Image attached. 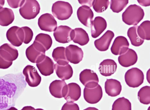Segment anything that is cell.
Returning a JSON list of instances; mask_svg holds the SVG:
<instances>
[{
  "label": "cell",
  "mask_w": 150,
  "mask_h": 110,
  "mask_svg": "<svg viewBox=\"0 0 150 110\" xmlns=\"http://www.w3.org/2000/svg\"><path fill=\"white\" fill-rule=\"evenodd\" d=\"M26 85L21 72L0 76V110L14 106Z\"/></svg>",
  "instance_id": "cell-1"
},
{
  "label": "cell",
  "mask_w": 150,
  "mask_h": 110,
  "mask_svg": "<svg viewBox=\"0 0 150 110\" xmlns=\"http://www.w3.org/2000/svg\"><path fill=\"white\" fill-rule=\"evenodd\" d=\"M144 16L143 9L136 4L129 6L123 13V21L128 25H137L143 19Z\"/></svg>",
  "instance_id": "cell-2"
},
{
  "label": "cell",
  "mask_w": 150,
  "mask_h": 110,
  "mask_svg": "<svg viewBox=\"0 0 150 110\" xmlns=\"http://www.w3.org/2000/svg\"><path fill=\"white\" fill-rule=\"evenodd\" d=\"M53 16L60 20L68 19L73 13V8L68 2L57 1L53 3L52 8Z\"/></svg>",
  "instance_id": "cell-3"
},
{
  "label": "cell",
  "mask_w": 150,
  "mask_h": 110,
  "mask_svg": "<svg viewBox=\"0 0 150 110\" xmlns=\"http://www.w3.org/2000/svg\"><path fill=\"white\" fill-rule=\"evenodd\" d=\"M40 6L38 2L35 0H24L19 9L20 15L24 18L30 20L35 18L39 13Z\"/></svg>",
  "instance_id": "cell-4"
},
{
  "label": "cell",
  "mask_w": 150,
  "mask_h": 110,
  "mask_svg": "<svg viewBox=\"0 0 150 110\" xmlns=\"http://www.w3.org/2000/svg\"><path fill=\"white\" fill-rule=\"evenodd\" d=\"M144 76L142 70L137 68H132L128 70L125 75V80L129 87L135 88L143 82Z\"/></svg>",
  "instance_id": "cell-5"
},
{
  "label": "cell",
  "mask_w": 150,
  "mask_h": 110,
  "mask_svg": "<svg viewBox=\"0 0 150 110\" xmlns=\"http://www.w3.org/2000/svg\"><path fill=\"white\" fill-rule=\"evenodd\" d=\"M45 51L41 45L34 41L26 49L25 54L30 62L37 63L41 61L45 56Z\"/></svg>",
  "instance_id": "cell-6"
},
{
  "label": "cell",
  "mask_w": 150,
  "mask_h": 110,
  "mask_svg": "<svg viewBox=\"0 0 150 110\" xmlns=\"http://www.w3.org/2000/svg\"><path fill=\"white\" fill-rule=\"evenodd\" d=\"M79 80L85 87L90 88L96 87L99 81L97 74L93 70L87 69L81 72Z\"/></svg>",
  "instance_id": "cell-7"
},
{
  "label": "cell",
  "mask_w": 150,
  "mask_h": 110,
  "mask_svg": "<svg viewBox=\"0 0 150 110\" xmlns=\"http://www.w3.org/2000/svg\"><path fill=\"white\" fill-rule=\"evenodd\" d=\"M6 37L8 40L12 45L18 47L23 42L24 32L21 28L16 26H13L7 31Z\"/></svg>",
  "instance_id": "cell-8"
},
{
  "label": "cell",
  "mask_w": 150,
  "mask_h": 110,
  "mask_svg": "<svg viewBox=\"0 0 150 110\" xmlns=\"http://www.w3.org/2000/svg\"><path fill=\"white\" fill-rule=\"evenodd\" d=\"M23 73L25 77V80L28 85L32 87H36L40 83L41 78L36 68L30 65L26 66Z\"/></svg>",
  "instance_id": "cell-9"
},
{
  "label": "cell",
  "mask_w": 150,
  "mask_h": 110,
  "mask_svg": "<svg viewBox=\"0 0 150 110\" xmlns=\"http://www.w3.org/2000/svg\"><path fill=\"white\" fill-rule=\"evenodd\" d=\"M38 25L41 30L47 32L54 31L57 28V23L54 17L48 13L40 16L38 19Z\"/></svg>",
  "instance_id": "cell-10"
},
{
  "label": "cell",
  "mask_w": 150,
  "mask_h": 110,
  "mask_svg": "<svg viewBox=\"0 0 150 110\" xmlns=\"http://www.w3.org/2000/svg\"><path fill=\"white\" fill-rule=\"evenodd\" d=\"M85 100L90 104H95L99 102L103 97L102 89L100 85L93 88L85 87L83 92Z\"/></svg>",
  "instance_id": "cell-11"
},
{
  "label": "cell",
  "mask_w": 150,
  "mask_h": 110,
  "mask_svg": "<svg viewBox=\"0 0 150 110\" xmlns=\"http://www.w3.org/2000/svg\"><path fill=\"white\" fill-rule=\"evenodd\" d=\"M65 49L66 57L69 62L77 64L82 60L83 53L81 48L77 45L70 44Z\"/></svg>",
  "instance_id": "cell-12"
},
{
  "label": "cell",
  "mask_w": 150,
  "mask_h": 110,
  "mask_svg": "<svg viewBox=\"0 0 150 110\" xmlns=\"http://www.w3.org/2000/svg\"><path fill=\"white\" fill-rule=\"evenodd\" d=\"M72 29L66 25H61L54 31L53 35L55 40L61 43H66L72 40Z\"/></svg>",
  "instance_id": "cell-13"
},
{
  "label": "cell",
  "mask_w": 150,
  "mask_h": 110,
  "mask_svg": "<svg viewBox=\"0 0 150 110\" xmlns=\"http://www.w3.org/2000/svg\"><path fill=\"white\" fill-rule=\"evenodd\" d=\"M129 43L125 37L120 36L114 39L111 47L112 53L115 55H120L125 53L129 49Z\"/></svg>",
  "instance_id": "cell-14"
},
{
  "label": "cell",
  "mask_w": 150,
  "mask_h": 110,
  "mask_svg": "<svg viewBox=\"0 0 150 110\" xmlns=\"http://www.w3.org/2000/svg\"><path fill=\"white\" fill-rule=\"evenodd\" d=\"M67 85L64 80H56L50 84L49 90L51 94L55 98H60L64 97L67 90Z\"/></svg>",
  "instance_id": "cell-15"
},
{
  "label": "cell",
  "mask_w": 150,
  "mask_h": 110,
  "mask_svg": "<svg viewBox=\"0 0 150 110\" xmlns=\"http://www.w3.org/2000/svg\"><path fill=\"white\" fill-rule=\"evenodd\" d=\"M77 15L79 20L82 24L87 27H90L94 14L90 7L85 5L80 6L77 10Z\"/></svg>",
  "instance_id": "cell-16"
},
{
  "label": "cell",
  "mask_w": 150,
  "mask_h": 110,
  "mask_svg": "<svg viewBox=\"0 0 150 110\" xmlns=\"http://www.w3.org/2000/svg\"><path fill=\"white\" fill-rule=\"evenodd\" d=\"M107 23L105 20L101 16L96 17L91 23L90 27L92 37H98L106 29Z\"/></svg>",
  "instance_id": "cell-17"
},
{
  "label": "cell",
  "mask_w": 150,
  "mask_h": 110,
  "mask_svg": "<svg viewBox=\"0 0 150 110\" xmlns=\"http://www.w3.org/2000/svg\"><path fill=\"white\" fill-rule=\"evenodd\" d=\"M138 56L135 51L129 48L124 54L120 55L118 60L119 64L124 67H128L135 64L137 61Z\"/></svg>",
  "instance_id": "cell-18"
},
{
  "label": "cell",
  "mask_w": 150,
  "mask_h": 110,
  "mask_svg": "<svg viewBox=\"0 0 150 110\" xmlns=\"http://www.w3.org/2000/svg\"><path fill=\"white\" fill-rule=\"evenodd\" d=\"M114 36V34L112 31L107 30L100 37L94 41V44L96 48L100 51H107Z\"/></svg>",
  "instance_id": "cell-19"
},
{
  "label": "cell",
  "mask_w": 150,
  "mask_h": 110,
  "mask_svg": "<svg viewBox=\"0 0 150 110\" xmlns=\"http://www.w3.org/2000/svg\"><path fill=\"white\" fill-rule=\"evenodd\" d=\"M0 55L5 60L13 62L18 56V50L13 46L8 43H5L0 47Z\"/></svg>",
  "instance_id": "cell-20"
},
{
  "label": "cell",
  "mask_w": 150,
  "mask_h": 110,
  "mask_svg": "<svg viewBox=\"0 0 150 110\" xmlns=\"http://www.w3.org/2000/svg\"><path fill=\"white\" fill-rule=\"evenodd\" d=\"M81 94V88L79 85L75 82L69 83L64 98L67 102H73L78 100Z\"/></svg>",
  "instance_id": "cell-21"
},
{
  "label": "cell",
  "mask_w": 150,
  "mask_h": 110,
  "mask_svg": "<svg viewBox=\"0 0 150 110\" xmlns=\"http://www.w3.org/2000/svg\"><path fill=\"white\" fill-rule=\"evenodd\" d=\"M36 66L40 73L43 75L49 76L54 73V63L48 56H45L41 61L36 63Z\"/></svg>",
  "instance_id": "cell-22"
},
{
  "label": "cell",
  "mask_w": 150,
  "mask_h": 110,
  "mask_svg": "<svg viewBox=\"0 0 150 110\" xmlns=\"http://www.w3.org/2000/svg\"><path fill=\"white\" fill-rule=\"evenodd\" d=\"M105 92L109 96L116 97L119 95L122 90L121 83L118 80L113 79H107L105 83Z\"/></svg>",
  "instance_id": "cell-23"
},
{
  "label": "cell",
  "mask_w": 150,
  "mask_h": 110,
  "mask_svg": "<svg viewBox=\"0 0 150 110\" xmlns=\"http://www.w3.org/2000/svg\"><path fill=\"white\" fill-rule=\"evenodd\" d=\"M117 67V63L114 60L107 59L100 63L98 70L102 75L107 77L111 76L115 73Z\"/></svg>",
  "instance_id": "cell-24"
},
{
  "label": "cell",
  "mask_w": 150,
  "mask_h": 110,
  "mask_svg": "<svg viewBox=\"0 0 150 110\" xmlns=\"http://www.w3.org/2000/svg\"><path fill=\"white\" fill-rule=\"evenodd\" d=\"M71 38L72 40L74 43L81 46L86 44L89 41L88 33L81 28H76L72 30Z\"/></svg>",
  "instance_id": "cell-25"
},
{
  "label": "cell",
  "mask_w": 150,
  "mask_h": 110,
  "mask_svg": "<svg viewBox=\"0 0 150 110\" xmlns=\"http://www.w3.org/2000/svg\"><path fill=\"white\" fill-rule=\"evenodd\" d=\"M54 69L57 76L62 80H68L73 75V69L69 64L60 65L56 63L54 64Z\"/></svg>",
  "instance_id": "cell-26"
},
{
  "label": "cell",
  "mask_w": 150,
  "mask_h": 110,
  "mask_svg": "<svg viewBox=\"0 0 150 110\" xmlns=\"http://www.w3.org/2000/svg\"><path fill=\"white\" fill-rule=\"evenodd\" d=\"M14 19V14L11 9L5 7L0 9V25L8 26L12 23Z\"/></svg>",
  "instance_id": "cell-27"
},
{
  "label": "cell",
  "mask_w": 150,
  "mask_h": 110,
  "mask_svg": "<svg viewBox=\"0 0 150 110\" xmlns=\"http://www.w3.org/2000/svg\"><path fill=\"white\" fill-rule=\"evenodd\" d=\"M65 49L63 47H59L54 49L52 52L54 60L59 65H65L69 63L66 56Z\"/></svg>",
  "instance_id": "cell-28"
},
{
  "label": "cell",
  "mask_w": 150,
  "mask_h": 110,
  "mask_svg": "<svg viewBox=\"0 0 150 110\" xmlns=\"http://www.w3.org/2000/svg\"><path fill=\"white\" fill-rule=\"evenodd\" d=\"M137 33L139 37L143 40H150V21L145 20L138 26Z\"/></svg>",
  "instance_id": "cell-29"
},
{
  "label": "cell",
  "mask_w": 150,
  "mask_h": 110,
  "mask_svg": "<svg viewBox=\"0 0 150 110\" xmlns=\"http://www.w3.org/2000/svg\"><path fill=\"white\" fill-rule=\"evenodd\" d=\"M137 25L129 28L127 32V35L132 44L135 47H139L144 43V40L141 39L137 33Z\"/></svg>",
  "instance_id": "cell-30"
},
{
  "label": "cell",
  "mask_w": 150,
  "mask_h": 110,
  "mask_svg": "<svg viewBox=\"0 0 150 110\" xmlns=\"http://www.w3.org/2000/svg\"><path fill=\"white\" fill-rule=\"evenodd\" d=\"M34 41L41 45L45 51L50 49L52 43L50 36L49 35L43 33H40L37 35Z\"/></svg>",
  "instance_id": "cell-31"
},
{
  "label": "cell",
  "mask_w": 150,
  "mask_h": 110,
  "mask_svg": "<svg viewBox=\"0 0 150 110\" xmlns=\"http://www.w3.org/2000/svg\"><path fill=\"white\" fill-rule=\"evenodd\" d=\"M112 110H132L131 103L124 97L119 98L113 102Z\"/></svg>",
  "instance_id": "cell-32"
},
{
  "label": "cell",
  "mask_w": 150,
  "mask_h": 110,
  "mask_svg": "<svg viewBox=\"0 0 150 110\" xmlns=\"http://www.w3.org/2000/svg\"><path fill=\"white\" fill-rule=\"evenodd\" d=\"M138 99L141 103L147 105L150 103V86L142 87L138 92Z\"/></svg>",
  "instance_id": "cell-33"
},
{
  "label": "cell",
  "mask_w": 150,
  "mask_h": 110,
  "mask_svg": "<svg viewBox=\"0 0 150 110\" xmlns=\"http://www.w3.org/2000/svg\"><path fill=\"white\" fill-rule=\"evenodd\" d=\"M129 2L128 0H111L110 8L114 13H119L122 11Z\"/></svg>",
  "instance_id": "cell-34"
},
{
  "label": "cell",
  "mask_w": 150,
  "mask_h": 110,
  "mask_svg": "<svg viewBox=\"0 0 150 110\" xmlns=\"http://www.w3.org/2000/svg\"><path fill=\"white\" fill-rule=\"evenodd\" d=\"M109 1L106 0H93L92 6L94 11L98 13H102L108 8Z\"/></svg>",
  "instance_id": "cell-35"
},
{
  "label": "cell",
  "mask_w": 150,
  "mask_h": 110,
  "mask_svg": "<svg viewBox=\"0 0 150 110\" xmlns=\"http://www.w3.org/2000/svg\"><path fill=\"white\" fill-rule=\"evenodd\" d=\"M23 29L24 34V39L23 41L24 43L28 44L32 39L33 36V32L29 27L24 26L21 27Z\"/></svg>",
  "instance_id": "cell-36"
},
{
  "label": "cell",
  "mask_w": 150,
  "mask_h": 110,
  "mask_svg": "<svg viewBox=\"0 0 150 110\" xmlns=\"http://www.w3.org/2000/svg\"><path fill=\"white\" fill-rule=\"evenodd\" d=\"M61 110H79V108L75 103L67 102L62 106Z\"/></svg>",
  "instance_id": "cell-37"
},
{
  "label": "cell",
  "mask_w": 150,
  "mask_h": 110,
  "mask_svg": "<svg viewBox=\"0 0 150 110\" xmlns=\"http://www.w3.org/2000/svg\"><path fill=\"white\" fill-rule=\"evenodd\" d=\"M7 1L11 7L12 8H16L21 7L24 0H7Z\"/></svg>",
  "instance_id": "cell-38"
},
{
  "label": "cell",
  "mask_w": 150,
  "mask_h": 110,
  "mask_svg": "<svg viewBox=\"0 0 150 110\" xmlns=\"http://www.w3.org/2000/svg\"><path fill=\"white\" fill-rule=\"evenodd\" d=\"M13 63V62L7 61L0 55V68L6 69L9 68Z\"/></svg>",
  "instance_id": "cell-39"
},
{
  "label": "cell",
  "mask_w": 150,
  "mask_h": 110,
  "mask_svg": "<svg viewBox=\"0 0 150 110\" xmlns=\"http://www.w3.org/2000/svg\"><path fill=\"white\" fill-rule=\"evenodd\" d=\"M79 3L83 5L87 6L90 8L92 6L93 0H78Z\"/></svg>",
  "instance_id": "cell-40"
},
{
  "label": "cell",
  "mask_w": 150,
  "mask_h": 110,
  "mask_svg": "<svg viewBox=\"0 0 150 110\" xmlns=\"http://www.w3.org/2000/svg\"><path fill=\"white\" fill-rule=\"evenodd\" d=\"M137 1L142 6H147L150 5V0H137Z\"/></svg>",
  "instance_id": "cell-41"
},
{
  "label": "cell",
  "mask_w": 150,
  "mask_h": 110,
  "mask_svg": "<svg viewBox=\"0 0 150 110\" xmlns=\"http://www.w3.org/2000/svg\"><path fill=\"white\" fill-rule=\"evenodd\" d=\"M35 109L31 106H25L21 110H34Z\"/></svg>",
  "instance_id": "cell-42"
},
{
  "label": "cell",
  "mask_w": 150,
  "mask_h": 110,
  "mask_svg": "<svg viewBox=\"0 0 150 110\" xmlns=\"http://www.w3.org/2000/svg\"><path fill=\"white\" fill-rule=\"evenodd\" d=\"M83 110H99L98 109L94 107H88Z\"/></svg>",
  "instance_id": "cell-43"
},
{
  "label": "cell",
  "mask_w": 150,
  "mask_h": 110,
  "mask_svg": "<svg viewBox=\"0 0 150 110\" xmlns=\"http://www.w3.org/2000/svg\"><path fill=\"white\" fill-rule=\"evenodd\" d=\"M150 69H149L147 72L146 74V78L147 81L149 83V73H150Z\"/></svg>",
  "instance_id": "cell-44"
},
{
  "label": "cell",
  "mask_w": 150,
  "mask_h": 110,
  "mask_svg": "<svg viewBox=\"0 0 150 110\" xmlns=\"http://www.w3.org/2000/svg\"><path fill=\"white\" fill-rule=\"evenodd\" d=\"M4 3V0H0V9L3 8Z\"/></svg>",
  "instance_id": "cell-45"
},
{
  "label": "cell",
  "mask_w": 150,
  "mask_h": 110,
  "mask_svg": "<svg viewBox=\"0 0 150 110\" xmlns=\"http://www.w3.org/2000/svg\"><path fill=\"white\" fill-rule=\"evenodd\" d=\"M6 110H18L15 107H13V106H12V107H11L9 108L8 109H7Z\"/></svg>",
  "instance_id": "cell-46"
},
{
  "label": "cell",
  "mask_w": 150,
  "mask_h": 110,
  "mask_svg": "<svg viewBox=\"0 0 150 110\" xmlns=\"http://www.w3.org/2000/svg\"><path fill=\"white\" fill-rule=\"evenodd\" d=\"M34 110H44L42 109H40V108H38V109H35Z\"/></svg>",
  "instance_id": "cell-47"
}]
</instances>
